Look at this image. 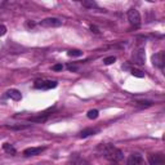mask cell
<instances>
[{
  "instance_id": "obj_6",
  "label": "cell",
  "mask_w": 165,
  "mask_h": 165,
  "mask_svg": "<svg viewBox=\"0 0 165 165\" xmlns=\"http://www.w3.org/2000/svg\"><path fill=\"white\" fill-rule=\"evenodd\" d=\"M164 155L163 154H151L149 155L150 165H164Z\"/></svg>"
},
{
  "instance_id": "obj_14",
  "label": "cell",
  "mask_w": 165,
  "mask_h": 165,
  "mask_svg": "<svg viewBox=\"0 0 165 165\" xmlns=\"http://www.w3.org/2000/svg\"><path fill=\"white\" fill-rule=\"evenodd\" d=\"M130 74H132L133 76H136V77H139V79L144 77V72L141 71V70H138V69H130Z\"/></svg>"
},
{
  "instance_id": "obj_2",
  "label": "cell",
  "mask_w": 165,
  "mask_h": 165,
  "mask_svg": "<svg viewBox=\"0 0 165 165\" xmlns=\"http://www.w3.org/2000/svg\"><path fill=\"white\" fill-rule=\"evenodd\" d=\"M39 25L43 27H59V26H62V21L57 17H48V18L41 19Z\"/></svg>"
},
{
  "instance_id": "obj_4",
  "label": "cell",
  "mask_w": 165,
  "mask_h": 165,
  "mask_svg": "<svg viewBox=\"0 0 165 165\" xmlns=\"http://www.w3.org/2000/svg\"><path fill=\"white\" fill-rule=\"evenodd\" d=\"M57 86V83L56 81H52V80H38L35 81V88L36 89H52V88H56Z\"/></svg>"
},
{
  "instance_id": "obj_7",
  "label": "cell",
  "mask_w": 165,
  "mask_h": 165,
  "mask_svg": "<svg viewBox=\"0 0 165 165\" xmlns=\"http://www.w3.org/2000/svg\"><path fill=\"white\" fill-rule=\"evenodd\" d=\"M152 63L154 66L159 67V69H163L164 67V63H165V54L164 52H159L156 54L152 56Z\"/></svg>"
},
{
  "instance_id": "obj_20",
  "label": "cell",
  "mask_w": 165,
  "mask_h": 165,
  "mask_svg": "<svg viewBox=\"0 0 165 165\" xmlns=\"http://www.w3.org/2000/svg\"><path fill=\"white\" fill-rule=\"evenodd\" d=\"M5 34H6V27L4 25H0V36L5 35Z\"/></svg>"
},
{
  "instance_id": "obj_1",
  "label": "cell",
  "mask_w": 165,
  "mask_h": 165,
  "mask_svg": "<svg viewBox=\"0 0 165 165\" xmlns=\"http://www.w3.org/2000/svg\"><path fill=\"white\" fill-rule=\"evenodd\" d=\"M98 150L102 152V155L106 157L107 160H110V161H114V163H117V161H120V160H123V157H124V155L123 152L119 150V149H116V147H114L112 144H101V146L98 147Z\"/></svg>"
},
{
  "instance_id": "obj_9",
  "label": "cell",
  "mask_w": 165,
  "mask_h": 165,
  "mask_svg": "<svg viewBox=\"0 0 165 165\" xmlns=\"http://www.w3.org/2000/svg\"><path fill=\"white\" fill-rule=\"evenodd\" d=\"M44 150L45 147H30V149H26L23 151V155L25 156H36V155L41 154Z\"/></svg>"
},
{
  "instance_id": "obj_8",
  "label": "cell",
  "mask_w": 165,
  "mask_h": 165,
  "mask_svg": "<svg viewBox=\"0 0 165 165\" xmlns=\"http://www.w3.org/2000/svg\"><path fill=\"white\" fill-rule=\"evenodd\" d=\"M128 165H143V157L139 154H132L128 157Z\"/></svg>"
},
{
  "instance_id": "obj_25",
  "label": "cell",
  "mask_w": 165,
  "mask_h": 165,
  "mask_svg": "<svg viewBox=\"0 0 165 165\" xmlns=\"http://www.w3.org/2000/svg\"><path fill=\"white\" fill-rule=\"evenodd\" d=\"M26 26H27V27H34V26H35V23H34V22H27V23H26Z\"/></svg>"
},
{
  "instance_id": "obj_19",
  "label": "cell",
  "mask_w": 165,
  "mask_h": 165,
  "mask_svg": "<svg viewBox=\"0 0 165 165\" xmlns=\"http://www.w3.org/2000/svg\"><path fill=\"white\" fill-rule=\"evenodd\" d=\"M136 103H138V105H141V106H144V107L152 106V102H151V101H137Z\"/></svg>"
},
{
  "instance_id": "obj_11",
  "label": "cell",
  "mask_w": 165,
  "mask_h": 165,
  "mask_svg": "<svg viewBox=\"0 0 165 165\" xmlns=\"http://www.w3.org/2000/svg\"><path fill=\"white\" fill-rule=\"evenodd\" d=\"M98 130L97 129H93V128H88V129H84L80 132L79 134V137L80 138H85V137H89V136H92V134H96Z\"/></svg>"
},
{
  "instance_id": "obj_18",
  "label": "cell",
  "mask_w": 165,
  "mask_h": 165,
  "mask_svg": "<svg viewBox=\"0 0 165 165\" xmlns=\"http://www.w3.org/2000/svg\"><path fill=\"white\" fill-rule=\"evenodd\" d=\"M86 116H88L89 119H92V120L93 119H97V117H98V111H97V110H90Z\"/></svg>"
},
{
  "instance_id": "obj_5",
  "label": "cell",
  "mask_w": 165,
  "mask_h": 165,
  "mask_svg": "<svg viewBox=\"0 0 165 165\" xmlns=\"http://www.w3.org/2000/svg\"><path fill=\"white\" fill-rule=\"evenodd\" d=\"M144 59H146V53H144V49H137L136 52L133 53V62L134 63L142 66V65H144Z\"/></svg>"
},
{
  "instance_id": "obj_10",
  "label": "cell",
  "mask_w": 165,
  "mask_h": 165,
  "mask_svg": "<svg viewBox=\"0 0 165 165\" xmlns=\"http://www.w3.org/2000/svg\"><path fill=\"white\" fill-rule=\"evenodd\" d=\"M6 96H8L9 98L14 99V101H19L22 98L21 92H19V90H17V89H9L8 92H6Z\"/></svg>"
},
{
  "instance_id": "obj_15",
  "label": "cell",
  "mask_w": 165,
  "mask_h": 165,
  "mask_svg": "<svg viewBox=\"0 0 165 165\" xmlns=\"http://www.w3.org/2000/svg\"><path fill=\"white\" fill-rule=\"evenodd\" d=\"M67 54H69L70 57H81L83 56V52L79 49H71L67 52Z\"/></svg>"
},
{
  "instance_id": "obj_3",
  "label": "cell",
  "mask_w": 165,
  "mask_h": 165,
  "mask_svg": "<svg viewBox=\"0 0 165 165\" xmlns=\"http://www.w3.org/2000/svg\"><path fill=\"white\" fill-rule=\"evenodd\" d=\"M128 21L130 22V25L136 26V27L141 25V21H142V19H141V14L136 8H132L128 11Z\"/></svg>"
},
{
  "instance_id": "obj_17",
  "label": "cell",
  "mask_w": 165,
  "mask_h": 165,
  "mask_svg": "<svg viewBox=\"0 0 165 165\" xmlns=\"http://www.w3.org/2000/svg\"><path fill=\"white\" fill-rule=\"evenodd\" d=\"M116 61V57H114V56H110V57H107V58L103 59V63L105 65H112L114 62Z\"/></svg>"
},
{
  "instance_id": "obj_12",
  "label": "cell",
  "mask_w": 165,
  "mask_h": 165,
  "mask_svg": "<svg viewBox=\"0 0 165 165\" xmlns=\"http://www.w3.org/2000/svg\"><path fill=\"white\" fill-rule=\"evenodd\" d=\"M48 116L49 115H40V116H34V117H30L29 121H32V123H44V121L48 120Z\"/></svg>"
},
{
  "instance_id": "obj_24",
  "label": "cell",
  "mask_w": 165,
  "mask_h": 165,
  "mask_svg": "<svg viewBox=\"0 0 165 165\" xmlns=\"http://www.w3.org/2000/svg\"><path fill=\"white\" fill-rule=\"evenodd\" d=\"M90 30H92L93 32H96V34H99V30L96 27V26H90Z\"/></svg>"
},
{
  "instance_id": "obj_16",
  "label": "cell",
  "mask_w": 165,
  "mask_h": 165,
  "mask_svg": "<svg viewBox=\"0 0 165 165\" xmlns=\"http://www.w3.org/2000/svg\"><path fill=\"white\" fill-rule=\"evenodd\" d=\"M81 4L83 6H86V8H97V3H94V1H81Z\"/></svg>"
},
{
  "instance_id": "obj_21",
  "label": "cell",
  "mask_w": 165,
  "mask_h": 165,
  "mask_svg": "<svg viewBox=\"0 0 165 165\" xmlns=\"http://www.w3.org/2000/svg\"><path fill=\"white\" fill-rule=\"evenodd\" d=\"M53 70H54V71H62V69H63V66L61 65V63H58V65H54L52 67Z\"/></svg>"
},
{
  "instance_id": "obj_23",
  "label": "cell",
  "mask_w": 165,
  "mask_h": 165,
  "mask_svg": "<svg viewBox=\"0 0 165 165\" xmlns=\"http://www.w3.org/2000/svg\"><path fill=\"white\" fill-rule=\"evenodd\" d=\"M67 69H69L70 71H75V70H76V66H75V65H69V66H67Z\"/></svg>"
},
{
  "instance_id": "obj_22",
  "label": "cell",
  "mask_w": 165,
  "mask_h": 165,
  "mask_svg": "<svg viewBox=\"0 0 165 165\" xmlns=\"http://www.w3.org/2000/svg\"><path fill=\"white\" fill-rule=\"evenodd\" d=\"M9 129H17V130H21V129H26L27 125H18V126H8Z\"/></svg>"
},
{
  "instance_id": "obj_13",
  "label": "cell",
  "mask_w": 165,
  "mask_h": 165,
  "mask_svg": "<svg viewBox=\"0 0 165 165\" xmlns=\"http://www.w3.org/2000/svg\"><path fill=\"white\" fill-rule=\"evenodd\" d=\"M3 150H4L6 154H12V155L16 154V149L12 146V144H9V143H4V144H3Z\"/></svg>"
}]
</instances>
